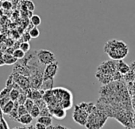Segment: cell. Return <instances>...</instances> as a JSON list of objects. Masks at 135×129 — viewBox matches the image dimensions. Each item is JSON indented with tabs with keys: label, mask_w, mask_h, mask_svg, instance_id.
<instances>
[{
	"label": "cell",
	"mask_w": 135,
	"mask_h": 129,
	"mask_svg": "<svg viewBox=\"0 0 135 129\" xmlns=\"http://www.w3.org/2000/svg\"><path fill=\"white\" fill-rule=\"evenodd\" d=\"M19 48L23 51L25 53H27L30 51V44L29 42H22L19 45Z\"/></svg>",
	"instance_id": "cb8c5ba5"
},
{
	"label": "cell",
	"mask_w": 135,
	"mask_h": 129,
	"mask_svg": "<svg viewBox=\"0 0 135 129\" xmlns=\"http://www.w3.org/2000/svg\"><path fill=\"white\" fill-rule=\"evenodd\" d=\"M116 71L121 75H125L130 71V67L122 59L116 61Z\"/></svg>",
	"instance_id": "ba28073f"
},
{
	"label": "cell",
	"mask_w": 135,
	"mask_h": 129,
	"mask_svg": "<svg viewBox=\"0 0 135 129\" xmlns=\"http://www.w3.org/2000/svg\"><path fill=\"white\" fill-rule=\"evenodd\" d=\"M36 55L39 63L45 66L56 61L54 53L50 51L49 50H46V49L38 50L36 52Z\"/></svg>",
	"instance_id": "3957f363"
},
{
	"label": "cell",
	"mask_w": 135,
	"mask_h": 129,
	"mask_svg": "<svg viewBox=\"0 0 135 129\" xmlns=\"http://www.w3.org/2000/svg\"><path fill=\"white\" fill-rule=\"evenodd\" d=\"M66 129H70V128H66Z\"/></svg>",
	"instance_id": "d590c367"
},
{
	"label": "cell",
	"mask_w": 135,
	"mask_h": 129,
	"mask_svg": "<svg viewBox=\"0 0 135 129\" xmlns=\"http://www.w3.org/2000/svg\"><path fill=\"white\" fill-rule=\"evenodd\" d=\"M104 51L112 60L117 61L126 57L129 49L125 42L118 40H110L105 44Z\"/></svg>",
	"instance_id": "6da1fadb"
},
{
	"label": "cell",
	"mask_w": 135,
	"mask_h": 129,
	"mask_svg": "<svg viewBox=\"0 0 135 129\" xmlns=\"http://www.w3.org/2000/svg\"><path fill=\"white\" fill-rule=\"evenodd\" d=\"M26 99H27L26 95L25 94L22 93V94H19V97H18V100H17L16 101L18 102V105H23V104L25 103V101H26Z\"/></svg>",
	"instance_id": "83f0119b"
},
{
	"label": "cell",
	"mask_w": 135,
	"mask_h": 129,
	"mask_svg": "<svg viewBox=\"0 0 135 129\" xmlns=\"http://www.w3.org/2000/svg\"><path fill=\"white\" fill-rule=\"evenodd\" d=\"M23 105H24V106L26 107V110L28 111V112H30V111L32 109V108H33V105H34V101H33L32 99H30V98H27Z\"/></svg>",
	"instance_id": "603a6c76"
},
{
	"label": "cell",
	"mask_w": 135,
	"mask_h": 129,
	"mask_svg": "<svg viewBox=\"0 0 135 129\" xmlns=\"http://www.w3.org/2000/svg\"><path fill=\"white\" fill-rule=\"evenodd\" d=\"M46 129H53V127L52 125H50L49 127H46Z\"/></svg>",
	"instance_id": "d6a6232c"
},
{
	"label": "cell",
	"mask_w": 135,
	"mask_h": 129,
	"mask_svg": "<svg viewBox=\"0 0 135 129\" xmlns=\"http://www.w3.org/2000/svg\"><path fill=\"white\" fill-rule=\"evenodd\" d=\"M14 105H15V102L11 100H10L1 109H2V112L6 114V115H9L10 112L12 111V109H14Z\"/></svg>",
	"instance_id": "9a60e30c"
},
{
	"label": "cell",
	"mask_w": 135,
	"mask_h": 129,
	"mask_svg": "<svg viewBox=\"0 0 135 129\" xmlns=\"http://www.w3.org/2000/svg\"><path fill=\"white\" fill-rule=\"evenodd\" d=\"M4 1H7V0H0V2H2V3L4 2Z\"/></svg>",
	"instance_id": "836d02e7"
},
{
	"label": "cell",
	"mask_w": 135,
	"mask_h": 129,
	"mask_svg": "<svg viewBox=\"0 0 135 129\" xmlns=\"http://www.w3.org/2000/svg\"><path fill=\"white\" fill-rule=\"evenodd\" d=\"M3 60L5 64H7V65H13V64H15L18 62V59H15L12 54H4L3 56Z\"/></svg>",
	"instance_id": "7c38bea8"
},
{
	"label": "cell",
	"mask_w": 135,
	"mask_h": 129,
	"mask_svg": "<svg viewBox=\"0 0 135 129\" xmlns=\"http://www.w3.org/2000/svg\"><path fill=\"white\" fill-rule=\"evenodd\" d=\"M12 55H13V56H14L15 59H17L18 60V59H23V58L25 57V55H26V53H25L23 51H22L20 48H17V49H15V51H13Z\"/></svg>",
	"instance_id": "d6986e66"
},
{
	"label": "cell",
	"mask_w": 135,
	"mask_h": 129,
	"mask_svg": "<svg viewBox=\"0 0 135 129\" xmlns=\"http://www.w3.org/2000/svg\"><path fill=\"white\" fill-rule=\"evenodd\" d=\"M108 116L97 108L88 115L85 127L88 129H101L107 122Z\"/></svg>",
	"instance_id": "7a4b0ae2"
},
{
	"label": "cell",
	"mask_w": 135,
	"mask_h": 129,
	"mask_svg": "<svg viewBox=\"0 0 135 129\" xmlns=\"http://www.w3.org/2000/svg\"><path fill=\"white\" fill-rule=\"evenodd\" d=\"M45 92V91H44V90H42L41 89L40 90H32L31 94H30L29 98L32 99L33 101H37V100H40V99H42Z\"/></svg>",
	"instance_id": "8fae6325"
},
{
	"label": "cell",
	"mask_w": 135,
	"mask_h": 129,
	"mask_svg": "<svg viewBox=\"0 0 135 129\" xmlns=\"http://www.w3.org/2000/svg\"><path fill=\"white\" fill-rule=\"evenodd\" d=\"M9 1H14V0H9Z\"/></svg>",
	"instance_id": "e575fe53"
},
{
	"label": "cell",
	"mask_w": 135,
	"mask_h": 129,
	"mask_svg": "<svg viewBox=\"0 0 135 129\" xmlns=\"http://www.w3.org/2000/svg\"><path fill=\"white\" fill-rule=\"evenodd\" d=\"M53 80L54 79H46V80H43L40 89L42 90H44V91H47V90H52V86H53Z\"/></svg>",
	"instance_id": "4fadbf2b"
},
{
	"label": "cell",
	"mask_w": 135,
	"mask_h": 129,
	"mask_svg": "<svg viewBox=\"0 0 135 129\" xmlns=\"http://www.w3.org/2000/svg\"><path fill=\"white\" fill-rule=\"evenodd\" d=\"M11 75L13 77L14 82L19 86V87L24 91V93H25V90L30 88V82L29 77L18 74V73H14V72L11 74Z\"/></svg>",
	"instance_id": "52a82bcc"
},
{
	"label": "cell",
	"mask_w": 135,
	"mask_h": 129,
	"mask_svg": "<svg viewBox=\"0 0 135 129\" xmlns=\"http://www.w3.org/2000/svg\"><path fill=\"white\" fill-rule=\"evenodd\" d=\"M52 116H54L57 120H62L66 116V110L60 106H56L53 109H49Z\"/></svg>",
	"instance_id": "9c48e42d"
},
{
	"label": "cell",
	"mask_w": 135,
	"mask_h": 129,
	"mask_svg": "<svg viewBox=\"0 0 135 129\" xmlns=\"http://www.w3.org/2000/svg\"><path fill=\"white\" fill-rule=\"evenodd\" d=\"M2 7L5 10H11L13 7V3H11V1L7 0V1L2 3Z\"/></svg>",
	"instance_id": "4316f807"
},
{
	"label": "cell",
	"mask_w": 135,
	"mask_h": 129,
	"mask_svg": "<svg viewBox=\"0 0 135 129\" xmlns=\"http://www.w3.org/2000/svg\"><path fill=\"white\" fill-rule=\"evenodd\" d=\"M20 94H21V93H20L19 90H16V89H14V88L11 89V92H10V94H9L11 100L13 101L14 102L18 100V98Z\"/></svg>",
	"instance_id": "ffe728a7"
},
{
	"label": "cell",
	"mask_w": 135,
	"mask_h": 129,
	"mask_svg": "<svg viewBox=\"0 0 135 129\" xmlns=\"http://www.w3.org/2000/svg\"><path fill=\"white\" fill-rule=\"evenodd\" d=\"M30 22L31 23L33 24V26L37 27V26H39L41 24V18L39 15H37V14H33L30 17Z\"/></svg>",
	"instance_id": "ac0fdd59"
},
{
	"label": "cell",
	"mask_w": 135,
	"mask_h": 129,
	"mask_svg": "<svg viewBox=\"0 0 135 129\" xmlns=\"http://www.w3.org/2000/svg\"><path fill=\"white\" fill-rule=\"evenodd\" d=\"M33 118L31 116V115L30 113H26L25 115H22L21 116H19L17 120V121L23 125H29L33 122Z\"/></svg>",
	"instance_id": "30bf717a"
},
{
	"label": "cell",
	"mask_w": 135,
	"mask_h": 129,
	"mask_svg": "<svg viewBox=\"0 0 135 129\" xmlns=\"http://www.w3.org/2000/svg\"><path fill=\"white\" fill-rule=\"evenodd\" d=\"M31 39H32V38H31V37L30 36L29 33H25L23 34V36H22V40H23L24 42H29Z\"/></svg>",
	"instance_id": "f546056e"
},
{
	"label": "cell",
	"mask_w": 135,
	"mask_h": 129,
	"mask_svg": "<svg viewBox=\"0 0 135 129\" xmlns=\"http://www.w3.org/2000/svg\"><path fill=\"white\" fill-rule=\"evenodd\" d=\"M58 62L55 61L52 63H49L45 66L43 72V80L46 79H54L55 76L58 71Z\"/></svg>",
	"instance_id": "8992f818"
},
{
	"label": "cell",
	"mask_w": 135,
	"mask_h": 129,
	"mask_svg": "<svg viewBox=\"0 0 135 129\" xmlns=\"http://www.w3.org/2000/svg\"><path fill=\"white\" fill-rule=\"evenodd\" d=\"M29 113L31 115V116H32L33 119H34V118H38L39 116H40V109L38 108L37 105H36L34 104L33 107L32 108V109L30 111Z\"/></svg>",
	"instance_id": "44dd1931"
},
{
	"label": "cell",
	"mask_w": 135,
	"mask_h": 129,
	"mask_svg": "<svg viewBox=\"0 0 135 129\" xmlns=\"http://www.w3.org/2000/svg\"><path fill=\"white\" fill-rule=\"evenodd\" d=\"M53 129H66V127L62 125H56V126L53 127Z\"/></svg>",
	"instance_id": "1f68e13d"
},
{
	"label": "cell",
	"mask_w": 135,
	"mask_h": 129,
	"mask_svg": "<svg viewBox=\"0 0 135 129\" xmlns=\"http://www.w3.org/2000/svg\"><path fill=\"white\" fill-rule=\"evenodd\" d=\"M29 34L31 37V38H37L40 36V30L37 27H33L29 31Z\"/></svg>",
	"instance_id": "7402d4cb"
},
{
	"label": "cell",
	"mask_w": 135,
	"mask_h": 129,
	"mask_svg": "<svg viewBox=\"0 0 135 129\" xmlns=\"http://www.w3.org/2000/svg\"><path fill=\"white\" fill-rule=\"evenodd\" d=\"M37 122L44 124L45 127H49V126L52 125V116H39L37 118Z\"/></svg>",
	"instance_id": "5bb4252c"
},
{
	"label": "cell",
	"mask_w": 135,
	"mask_h": 129,
	"mask_svg": "<svg viewBox=\"0 0 135 129\" xmlns=\"http://www.w3.org/2000/svg\"><path fill=\"white\" fill-rule=\"evenodd\" d=\"M21 3H22V6H24L26 7V11L32 12L35 10V5H34L33 2L31 1V0H22Z\"/></svg>",
	"instance_id": "2e32d148"
},
{
	"label": "cell",
	"mask_w": 135,
	"mask_h": 129,
	"mask_svg": "<svg viewBox=\"0 0 135 129\" xmlns=\"http://www.w3.org/2000/svg\"><path fill=\"white\" fill-rule=\"evenodd\" d=\"M11 90V88L6 86L1 92H0V98H3L5 97H10L9 94H10Z\"/></svg>",
	"instance_id": "484cf974"
},
{
	"label": "cell",
	"mask_w": 135,
	"mask_h": 129,
	"mask_svg": "<svg viewBox=\"0 0 135 129\" xmlns=\"http://www.w3.org/2000/svg\"><path fill=\"white\" fill-rule=\"evenodd\" d=\"M26 113H29V112L26 110V107L24 106V105H19L18 107V117L22 116V115H25Z\"/></svg>",
	"instance_id": "d4e9b609"
},
{
	"label": "cell",
	"mask_w": 135,
	"mask_h": 129,
	"mask_svg": "<svg viewBox=\"0 0 135 129\" xmlns=\"http://www.w3.org/2000/svg\"><path fill=\"white\" fill-rule=\"evenodd\" d=\"M116 71V61L114 60H107L103 62L97 68L98 73L113 76L114 73Z\"/></svg>",
	"instance_id": "277c9868"
},
{
	"label": "cell",
	"mask_w": 135,
	"mask_h": 129,
	"mask_svg": "<svg viewBox=\"0 0 135 129\" xmlns=\"http://www.w3.org/2000/svg\"><path fill=\"white\" fill-rule=\"evenodd\" d=\"M35 128H36V129H46V127H45L44 124L37 122V123H36V125H35Z\"/></svg>",
	"instance_id": "4dcf8cb0"
},
{
	"label": "cell",
	"mask_w": 135,
	"mask_h": 129,
	"mask_svg": "<svg viewBox=\"0 0 135 129\" xmlns=\"http://www.w3.org/2000/svg\"><path fill=\"white\" fill-rule=\"evenodd\" d=\"M10 100H11L10 97H3V98H0V108L2 109Z\"/></svg>",
	"instance_id": "f1b7e54d"
},
{
	"label": "cell",
	"mask_w": 135,
	"mask_h": 129,
	"mask_svg": "<svg viewBox=\"0 0 135 129\" xmlns=\"http://www.w3.org/2000/svg\"><path fill=\"white\" fill-rule=\"evenodd\" d=\"M88 115L89 114L86 111H84V109L80 108L79 105H77L75 106L73 118L74 121L76 123H77L78 124H80L81 126H85V124L87 123Z\"/></svg>",
	"instance_id": "5b68a950"
},
{
	"label": "cell",
	"mask_w": 135,
	"mask_h": 129,
	"mask_svg": "<svg viewBox=\"0 0 135 129\" xmlns=\"http://www.w3.org/2000/svg\"><path fill=\"white\" fill-rule=\"evenodd\" d=\"M18 104L17 101H15V105H14V109H12V111L10 112V114L8 115L9 116V118L11 120H14L15 121H17L18 118Z\"/></svg>",
	"instance_id": "e0dca14e"
}]
</instances>
